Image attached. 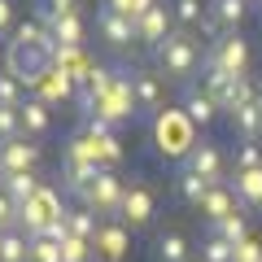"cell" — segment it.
Instances as JSON below:
<instances>
[{"label":"cell","instance_id":"cell-29","mask_svg":"<svg viewBox=\"0 0 262 262\" xmlns=\"http://www.w3.org/2000/svg\"><path fill=\"white\" fill-rule=\"evenodd\" d=\"M9 140H22V114L0 105V144H9Z\"/></svg>","mask_w":262,"mask_h":262},{"label":"cell","instance_id":"cell-10","mask_svg":"<svg viewBox=\"0 0 262 262\" xmlns=\"http://www.w3.org/2000/svg\"><path fill=\"white\" fill-rule=\"evenodd\" d=\"M39 166V144L35 140H9V144H0V179L5 175H27V170Z\"/></svg>","mask_w":262,"mask_h":262},{"label":"cell","instance_id":"cell-30","mask_svg":"<svg viewBox=\"0 0 262 262\" xmlns=\"http://www.w3.org/2000/svg\"><path fill=\"white\" fill-rule=\"evenodd\" d=\"M22 92H27V88H22L18 79L9 75V70H0V105H9V110H18V105L27 101V96H22Z\"/></svg>","mask_w":262,"mask_h":262},{"label":"cell","instance_id":"cell-7","mask_svg":"<svg viewBox=\"0 0 262 262\" xmlns=\"http://www.w3.org/2000/svg\"><path fill=\"white\" fill-rule=\"evenodd\" d=\"M179 170H192V175L210 179V184H227L223 179L227 175V158H223V149H219L214 140H196V149L179 162Z\"/></svg>","mask_w":262,"mask_h":262},{"label":"cell","instance_id":"cell-31","mask_svg":"<svg viewBox=\"0 0 262 262\" xmlns=\"http://www.w3.org/2000/svg\"><path fill=\"white\" fill-rule=\"evenodd\" d=\"M31 262H61V245L48 241V236H35V241H31Z\"/></svg>","mask_w":262,"mask_h":262},{"label":"cell","instance_id":"cell-4","mask_svg":"<svg viewBox=\"0 0 262 262\" xmlns=\"http://www.w3.org/2000/svg\"><path fill=\"white\" fill-rule=\"evenodd\" d=\"M57 219H66L61 192H57V188H39L27 206H22V223H18V232H27L31 241H35V236H44V227L57 223Z\"/></svg>","mask_w":262,"mask_h":262},{"label":"cell","instance_id":"cell-11","mask_svg":"<svg viewBox=\"0 0 262 262\" xmlns=\"http://www.w3.org/2000/svg\"><path fill=\"white\" fill-rule=\"evenodd\" d=\"M136 31H140V44L153 53V48L175 31V13H170V5L162 0V5H153L149 13H140V18H136Z\"/></svg>","mask_w":262,"mask_h":262},{"label":"cell","instance_id":"cell-22","mask_svg":"<svg viewBox=\"0 0 262 262\" xmlns=\"http://www.w3.org/2000/svg\"><path fill=\"white\" fill-rule=\"evenodd\" d=\"M210 179H201V175H192V170H175V196L184 201V206H201L206 201V192H210Z\"/></svg>","mask_w":262,"mask_h":262},{"label":"cell","instance_id":"cell-27","mask_svg":"<svg viewBox=\"0 0 262 262\" xmlns=\"http://www.w3.org/2000/svg\"><path fill=\"white\" fill-rule=\"evenodd\" d=\"M0 262H31L27 232H5V253H0Z\"/></svg>","mask_w":262,"mask_h":262},{"label":"cell","instance_id":"cell-19","mask_svg":"<svg viewBox=\"0 0 262 262\" xmlns=\"http://www.w3.org/2000/svg\"><path fill=\"white\" fill-rule=\"evenodd\" d=\"M196 210L210 219V227L223 223V219H232V214H236V196H232V188H227V184H214V188L206 192V201H201Z\"/></svg>","mask_w":262,"mask_h":262},{"label":"cell","instance_id":"cell-37","mask_svg":"<svg viewBox=\"0 0 262 262\" xmlns=\"http://www.w3.org/2000/svg\"><path fill=\"white\" fill-rule=\"evenodd\" d=\"M101 9L122 13V18H136V0H101Z\"/></svg>","mask_w":262,"mask_h":262},{"label":"cell","instance_id":"cell-15","mask_svg":"<svg viewBox=\"0 0 262 262\" xmlns=\"http://www.w3.org/2000/svg\"><path fill=\"white\" fill-rule=\"evenodd\" d=\"M22 114V136L27 140H44L48 127H53V114H48V101H39V96H27V101L18 105Z\"/></svg>","mask_w":262,"mask_h":262},{"label":"cell","instance_id":"cell-5","mask_svg":"<svg viewBox=\"0 0 262 262\" xmlns=\"http://www.w3.org/2000/svg\"><path fill=\"white\" fill-rule=\"evenodd\" d=\"M122 201H127V184H122L110 166H105L101 175H96V184L83 192V206L92 210V214H105V219H122Z\"/></svg>","mask_w":262,"mask_h":262},{"label":"cell","instance_id":"cell-25","mask_svg":"<svg viewBox=\"0 0 262 262\" xmlns=\"http://www.w3.org/2000/svg\"><path fill=\"white\" fill-rule=\"evenodd\" d=\"M236 258V245L223 241L219 232H206L201 245H196V262H232Z\"/></svg>","mask_w":262,"mask_h":262},{"label":"cell","instance_id":"cell-12","mask_svg":"<svg viewBox=\"0 0 262 262\" xmlns=\"http://www.w3.org/2000/svg\"><path fill=\"white\" fill-rule=\"evenodd\" d=\"M179 110H184L188 118H192V127H210V122H214L219 114H223V110H219V101L206 92V88H192V83H188L184 92H179Z\"/></svg>","mask_w":262,"mask_h":262},{"label":"cell","instance_id":"cell-33","mask_svg":"<svg viewBox=\"0 0 262 262\" xmlns=\"http://www.w3.org/2000/svg\"><path fill=\"white\" fill-rule=\"evenodd\" d=\"M18 223H22V210L13 206L9 196H5V188H0V232H18Z\"/></svg>","mask_w":262,"mask_h":262},{"label":"cell","instance_id":"cell-38","mask_svg":"<svg viewBox=\"0 0 262 262\" xmlns=\"http://www.w3.org/2000/svg\"><path fill=\"white\" fill-rule=\"evenodd\" d=\"M0 253H5V232H0Z\"/></svg>","mask_w":262,"mask_h":262},{"label":"cell","instance_id":"cell-1","mask_svg":"<svg viewBox=\"0 0 262 262\" xmlns=\"http://www.w3.org/2000/svg\"><path fill=\"white\" fill-rule=\"evenodd\" d=\"M153 61H158V75L166 83H179L188 88L196 75H201V66H206V48L192 39V31H170L158 48H153Z\"/></svg>","mask_w":262,"mask_h":262},{"label":"cell","instance_id":"cell-21","mask_svg":"<svg viewBox=\"0 0 262 262\" xmlns=\"http://www.w3.org/2000/svg\"><path fill=\"white\" fill-rule=\"evenodd\" d=\"M170 13H175L179 31H201L210 22V5L206 0H170Z\"/></svg>","mask_w":262,"mask_h":262},{"label":"cell","instance_id":"cell-16","mask_svg":"<svg viewBox=\"0 0 262 262\" xmlns=\"http://www.w3.org/2000/svg\"><path fill=\"white\" fill-rule=\"evenodd\" d=\"M227 118H232L241 144H258L262 140V96H258V101H249V105H241V110H232Z\"/></svg>","mask_w":262,"mask_h":262},{"label":"cell","instance_id":"cell-14","mask_svg":"<svg viewBox=\"0 0 262 262\" xmlns=\"http://www.w3.org/2000/svg\"><path fill=\"white\" fill-rule=\"evenodd\" d=\"M232 196L241 210H262V166L258 170H232Z\"/></svg>","mask_w":262,"mask_h":262},{"label":"cell","instance_id":"cell-24","mask_svg":"<svg viewBox=\"0 0 262 262\" xmlns=\"http://www.w3.org/2000/svg\"><path fill=\"white\" fill-rule=\"evenodd\" d=\"M210 13H214V22L223 31H236L245 22V13H249V0H206Z\"/></svg>","mask_w":262,"mask_h":262},{"label":"cell","instance_id":"cell-28","mask_svg":"<svg viewBox=\"0 0 262 262\" xmlns=\"http://www.w3.org/2000/svg\"><path fill=\"white\" fill-rule=\"evenodd\" d=\"M92 258H96L92 241H79V236H66L61 241V262H92Z\"/></svg>","mask_w":262,"mask_h":262},{"label":"cell","instance_id":"cell-20","mask_svg":"<svg viewBox=\"0 0 262 262\" xmlns=\"http://www.w3.org/2000/svg\"><path fill=\"white\" fill-rule=\"evenodd\" d=\"M44 27L53 31V39L61 48H79V44H83V18H79V9L75 13H57V18H48Z\"/></svg>","mask_w":262,"mask_h":262},{"label":"cell","instance_id":"cell-35","mask_svg":"<svg viewBox=\"0 0 262 262\" xmlns=\"http://www.w3.org/2000/svg\"><path fill=\"white\" fill-rule=\"evenodd\" d=\"M232 262H262V245L253 241V236H245V241L236 245V258Z\"/></svg>","mask_w":262,"mask_h":262},{"label":"cell","instance_id":"cell-13","mask_svg":"<svg viewBox=\"0 0 262 262\" xmlns=\"http://www.w3.org/2000/svg\"><path fill=\"white\" fill-rule=\"evenodd\" d=\"M158 206H153V192L144 184H127V201H122V223L127 227H149Z\"/></svg>","mask_w":262,"mask_h":262},{"label":"cell","instance_id":"cell-26","mask_svg":"<svg viewBox=\"0 0 262 262\" xmlns=\"http://www.w3.org/2000/svg\"><path fill=\"white\" fill-rule=\"evenodd\" d=\"M66 227H70V236H79V241H96L101 219H96L88 206H79V210H66Z\"/></svg>","mask_w":262,"mask_h":262},{"label":"cell","instance_id":"cell-32","mask_svg":"<svg viewBox=\"0 0 262 262\" xmlns=\"http://www.w3.org/2000/svg\"><path fill=\"white\" fill-rule=\"evenodd\" d=\"M210 232H219L223 241H232V245H241L245 236H249V232H245V214H232V219H223V223H214Z\"/></svg>","mask_w":262,"mask_h":262},{"label":"cell","instance_id":"cell-18","mask_svg":"<svg viewBox=\"0 0 262 262\" xmlns=\"http://www.w3.org/2000/svg\"><path fill=\"white\" fill-rule=\"evenodd\" d=\"M153 253H158V262H192L188 236L179 232V227H166V232H158V241H153Z\"/></svg>","mask_w":262,"mask_h":262},{"label":"cell","instance_id":"cell-2","mask_svg":"<svg viewBox=\"0 0 262 262\" xmlns=\"http://www.w3.org/2000/svg\"><path fill=\"white\" fill-rule=\"evenodd\" d=\"M153 140H158V153L184 162L188 153L196 149V127H192V118H188L184 110H162L158 118H153Z\"/></svg>","mask_w":262,"mask_h":262},{"label":"cell","instance_id":"cell-34","mask_svg":"<svg viewBox=\"0 0 262 262\" xmlns=\"http://www.w3.org/2000/svg\"><path fill=\"white\" fill-rule=\"evenodd\" d=\"M258 166H262V149H258V144H241L232 170H258Z\"/></svg>","mask_w":262,"mask_h":262},{"label":"cell","instance_id":"cell-3","mask_svg":"<svg viewBox=\"0 0 262 262\" xmlns=\"http://www.w3.org/2000/svg\"><path fill=\"white\" fill-rule=\"evenodd\" d=\"M131 79V101H136V118H158L162 110H166V79L158 75V70H149V66H131L127 70Z\"/></svg>","mask_w":262,"mask_h":262},{"label":"cell","instance_id":"cell-8","mask_svg":"<svg viewBox=\"0 0 262 262\" xmlns=\"http://www.w3.org/2000/svg\"><path fill=\"white\" fill-rule=\"evenodd\" d=\"M92 249H96V258H101V262H127V253H131L127 223H122V219H101Z\"/></svg>","mask_w":262,"mask_h":262},{"label":"cell","instance_id":"cell-6","mask_svg":"<svg viewBox=\"0 0 262 262\" xmlns=\"http://www.w3.org/2000/svg\"><path fill=\"white\" fill-rule=\"evenodd\" d=\"M96 35L114 48V53H131L140 44V31H136V18H122V13L96 9Z\"/></svg>","mask_w":262,"mask_h":262},{"label":"cell","instance_id":"cell-23","mask_svg":"<svg viewBox=\"0 0 262 262\" xmlns=\"http://www.w3.org/2000/svg\"><path fill=\"white\" fill-rule=\"evenodd\" d=\"M0 188H5V196H9L13 206L22 210V206H27V201H31V196H35L44 184L35 179V170H27V175H5V179H0Z\"/></svg>","mask_w":262,"mask_h":262},{"label":"cell","instance_id":"cell-9","mask_svg":"<svg viewBox=\"0 0 262 262\" xmlns=\"http://www.w3.org/2000/svg\"><path fill=\"white\" fill-rule=\"evenodd\" d=\"M206 53H210L214 66H223V70H232V75H245V70H249V44H245L236 31H223L219 44H210Z\"/></svg>","mask_w":262,"mask_h":262},{"label":"cell","instance_id":"cell-36","mask_svg":"<svg viewBox=\"0 0 262 262\" xmlns=\"http://www.w3.org/2000/svg\"><path fill=\"white\" fill-rule=\"evenodd\" d=\"M13 0H0V39H5V44H9L13 39Z\"/></svg>","mask_w":262,"mask_h":262},{"label":"cell","instance_id":"cell-17","mask_svg":"<svg viewBox=\"0 0 262 262\" xmlns=\"http://www.w3.org/2000/svg\"><path fill=\"white\" fill-rule=\"evenodd\" d=\"M101 162H75V158H66L61 166V179H66V192H79V201H83V192L96 184V175H101Z\"/></svg>","mask_w":262,"mask_h":262}]
</instances>
